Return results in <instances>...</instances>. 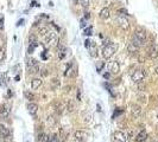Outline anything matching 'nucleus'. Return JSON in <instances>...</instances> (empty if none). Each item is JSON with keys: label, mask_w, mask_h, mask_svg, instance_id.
Here are the masks:
<instances>
[{"label": "nucleus", "mask_w": 158, "mask_h": 142, "mask_svg": "<svg viewBox=\"0 0 158 142\" xmlns=\"http://www.w3.org/2000/svg\"><path fill=\"white\" fill-rule=\"evenodd\" d=\"M38 71H39V66H38V65L32 66V68H30V69H29V72H30V74H37Z\"/></svg>", "instance_id": "7c9ffc66"}, {"label": "nucleus", "mask_w": 158, "mask_h": 142, "mask_svg": "<svg viewBox=\"0 0 158 142\" xmlns=\"http://www.w3.org/2000/svg\"><path fill=\"white\" fill-rule=\"evenodd\" d=\"M118 25H119L123 30H129L130 29V21H129L127 17L119 15V17H118Z\"/></svg>", "instance_id": "20e7f679"}, {"label": "nucleus", "mask_w": 158, "mask_h": 142, "mask_svg": "<svg viewBox=\"0 0 158 142\" xmlns=\"http://www.w3.org/2000/svg\"><path fill=\"white\" fill-rule=\"evenodd\" d=\"M58 56H60V59H64V57H66V49H64V46L60 45V51H58Z\"/></svg>", "instance_id": "393cba45"}, {"label": "nucleus", "mask_w": 158, "mask_h": 142, "mask_svg": "<svg viewBox=\"0 0 158 142\" xmlns=\"http://www.w3.org/2000/svg\"><path fill=\"white\" fill-rule=\"evenodd\" d=\"M123 113V110L120 109V108H116V111H115V114L113 115V117H116V115H119V114H121Z\"/></svg>", "instance_id": "ea45409f"}, {"label": "nucleus", "mask_w": 158, "mask_h": 142, "mask_svg": "<svg viewBox=\"0 0 158 142\" xmlns=\"http://www.w3.org/2000/svg\"><path fill=\"white\" fill-rule=\"evenodd\" d=\"M136 38H138L139 40H141L144 44H145V42H146V39H147V35H146V32L144 30H137L136 32H134V35H133Z\"/></svg>", "instance_id": "0eeeda50"}, {"label": "nucleus", "mask_w": 158, "mask_h": 142, "mask_svg": "<svg viewBox=\"0 0 158 142\" xmlns=\"http://www.w3.org/2000/svg\"><path fill=\"white\" fill-rule=\"evenodd\" d=\"M23 23H24V20H23V19H20V20L18 21V24H17V26H20V25H21V24H23Z\"/></svg>", "instance_id": "de8ad7c7"}, {"label": "nucleus", "mask_w": 158, "mask_h": 142, "mask_svg": "<svg viewBox=\"0 0 158 142\" xmlns=\"http://www.w3.org/2000/svg\"><path fill=\"white\" fill-rule=\"evenodd\" d=\"M77 100H78V101L81 100V94H80V90H77Z\"/></svg>", "instance_id": "c03bdc74"}, {"label": "nucleus", "mask_w": 158, "mask_h": 142, "mask_svg": "<svg viewBox=\"0 0 158 142\" xmlns=\"http://www.w3.org/2000/svg\"><path fill=\"white\" fill-rule=\"evenodd\" d=\"M41 85H42V80H41V78H33V80L31 81V88H32L33 90L38 89Z\"/></svg>", "instance_id": "f3484780"}, {"label": "nucleus", "mask_w": 158, "mask_h": 142, "mask_svg": "<svg viewBox=\"0 0 158 142\" xmlns=\"http://www.w3.org/2000/svg\"><path fill=\"white\" fill-rule=\"evenodd\" d=\"M145 71L144 70H136L132 74V81L133 82H136V83H140V82H143V80L145 78Z\"/></svg>", "instance_id": "7ed1b4c3"}, {"label": "nucleus", "mask_w": 158, "mask_h": 142, "mask_svg": "<svg viewBox=\"0 0 158 142\" xmlns=\"http://www.w3.org/2000/svg\"><path fill=\"white\" fill-rule=\"evenodd\" d=\"M87 137V134H86V131H83V130H76L75 131V139H76V141H82V140H84Z\"/></svg>", "instance_id": "dca6fc26"}, {"label": "nucleus", "mask_w": 158, "mask_h": 142, "mask_svg": "<svg viewBox=\"0 0 158 142\" xmlns=\"http://www.w3.org/2000/svg\"><path fill=\"white\" fill-rule=\"evenodd\" d=\"M86 26H87L86 21H84V20H81V21H80V27H81V29H86Z\"/></svg>", "instance_id": "a19ab883"}, {"label": "nucleus", "mask_w": 158, "mask_h": 142, "mask_svg": "<svg viewBox=\"0 0 158 142\" xmlns=\"http://www.w3.org/2000/svg\"><path fill=\"white\" fill-rule=\"evenodd\" d=\"M31 6H39V5L36 1H32V3H31Z\"/></svg>", "instance_id": "8fccbe9b"}, {"label": "nucleus", "mask_w": 158, "mask_h": 142, "mask_svg": "<svg viewBox=\"0 0 158 142\" xmlns=\"http://www.w3.org/2000/svg\"><path fill=\"white\" fill-rule=\"evenodd\" d=\"M46 123H48L49 127H54V125L56 124V117H55L54 115L48 116V118H46Z\"/></svg>", "instance_id": "412c9836"}, {"label": "nucleus", "mask_w": 158, "mask_h": 142, "mask_svg": "<svg viewBox=\"0 0 158 142\" xmlns=\"http://www.w3.org/2000/svg\"><path fill=\"white\" fill-rule=\"evenodd\" d=\"M66 109L68 110L69 113H73L74 110L76 109V103L73 101V100H68L67 101V106H66Z\"/></svg>", "instance_id": "2eb2a0df"}, {"label": "nucleus", "mask_w": 158, "mask_h": 142, "mask_svg": "<svg viewBox=\"0 0 158 142\" xmlns=\"http://www.w3.org/2000/svg\"><path fill=\"white\" fill-rule=\"evenodd\" d=\"M74 142H80V141H74Z\"/></svg>", "instance_id": "864d4df0"}, {"label": "nucleus", "mask_w": 158, "mask_h": 142, "mask_svg": "<svg viewBox=\"0 0 158 142\" xmlns=\"http://www.w3.org/2000/svg\"><path fill=\"white\" fill-rule=\"evenodd\" d=\"M58 85H60L58 78H54V80L51 81V86H52L54 89H57V88H58Z\"/></svg>", "instance_id": "c85d7f7f"}, {"label": "nucleus", "mask_w": 158, "mask_h": 142, "mask_svg": "<svg viewBox=\"0 0 158 142\" xmlns=\"http://www.w3.org/2000/svg\"><path fill=\"white\" fill-rule=\"evenodd\" d=\"M104 77L106 78V80H109V77H110V75H109V74L107 72V74H105V75H104Z\"/></svg>", "instance_id": "a18cd8bd"}, {"label": "nucleus", "mask_w": 158, "mask_h": 142, "mask_svg": "<svg viewBox=\"0 0 158 142\" xmlns=\"http://www.w3.org/2000/svg\"><path fill=\"white\" fill-rule=\"evenodd\" d=\"M90 44H92V42L89 40V39H87V40L84 42V46L87 47V49H89V47H90Z\"/></svg>", "instance_id": "58836bf2"}, {"label": "nucleus", "mask_w": 158, "mask_h": 142, "mask_svg": "<svg viewBox=\"0 0 158 142\" xmlns=\"http://www.w3.org/2000/svg\"><path fill=\"white\" fill-rule=\"evenodd\" d=\"M131 43H132V44H134L137 47H140V46H143V45H144V43H143V42L139 40V39H138V38H136L134 36H133V38H132V42H131Z\"/></svg>", "instance_id": "5701e85b"}, {"label": "nucleus", "mask_w": 158, "mask_h": 142, "mask_svg": "<svg viewBox=\"0 0 158 142\" xmlns=\"http://www.w3.org/2000/svg\"><path fill=\"white\" fill-rule=\"evenodd\" d=\"M116 49H118L116 43H109L108 45L104 46V49H102V56H104V58H110L115 53Z\"/></svg>", "instance_id": "f257e3e1"}, {"label": "nucleus", "mask_w": 158, "mask_h": 142, "mask_svg": "<svg viewBox=\"0 0 158 142\" xmlns=\"http://www.w3.org/2000/svg\"><path fill=\"white\" fill-rule=\"evenodd\" d=\"M109 14H110V11H109V9L108 7H105V9H102L101 11H100V18L101 19H107L108 17H109Z\"/></svg>", "instance_id": "6ab92c4d"}, {"label": "nucleus", "mask_w": 158, "mask_h": 142, "mask_svg": "<svg viewBox=\"0 0 158 142\" xmlns=\"http://www.w3.org/2000/svg\"><path fill=\"white\" fill-rule=\"evenodd\" d=\"M149 137V135H147V133L145 131V130H141V131H139L138 134H137V136H136V141L137 142H144V141H146V139Z\"/></svg>", "instance_id": "4468645a"}, {"label": "nucleus", "mask_w": 158, "mask_h": 142, "mask_svg": "<svg viewBox=\"0 0 158 142\" xmlns=\"http://www.w3.org/2000/svg\"><path fill=\"white\" fill-rule=\"evenodd\" d=\"M138 50H139V47H137L134 44H132V43H129V45H127V51H129V53L130 54H136L137 52H138Z\"/></svg>", "instance_id": "a211bd4d"}, {"label": "nucleus", "mask_w": 158, "mask_h": 142, "mask_svg": "<svg viewBox=\"0 0 158 142\" xmlns=\"http://www.w3.org/2000/svg\"><path fill=\"white\" fill-rule=\"evenodd\" d=\"M49 142H58L57 141V134H52L49 136Z\"/></svg>", "instance_id": "f704fd0d"}, {"label": "nucleus", "mask_w": 158, "mask_h": 142, "mask_svg": "<svg viewBox=\"0 0 158 142\" xmlns=\"http://www.w3.org/2000/svg\"><path fill=\"white\" fill-rule=\"evenodd\" d=\"M157 118H158V114H157Z\"/></svg>", "instance_id": "5fc2aeb1"}, {"label": "nucleus", "mask_w": 158, "mask_h": 142, "mask_svg": "<svg viewBox=\"0 0 158 142\" xmlns=\"http://www.w3.org/2000/svg\"><path fill=\"white\" fill-rule=\"evenodd\" d=\"M37 43V38L35 35H31L29 38V44H36Z\"/></svg>", "instance_id": "2f4dec72"}, {"label": "nucleus", "mask_w": 158, "mask_h": 142, "mask_svg": "<svg viewBox=\"0 0 158 142\" xmlns=\"http://www.w3.org/2000/svg\"><path fill=\"white\" fill-rule=\"evenodd\" d=\"M156 74L158 75V65H157V68H156Z\"/></svg>", "instance_id": "603ef678"}, {"label": "nucleus", "mask_w": 158, "mask_h": 142, "mask_svg": "<svg viewBox=\"0 0 158 142\" xmlns=\"http://www.w3.org/2000/svg\"><path fill=\"white\" fill-rule=\"evenodd\" d=\"M37 110H38V106H37V103H35V102H30V103L27 104V111H29L30 115L35 116Z\"/></svg>", "instance_id": "9b49d317"}, {"label": "nucleus", "mask_w": 158, "mask_h": 142, "mask_svg": "<svg viewBox=\"0 0 158 142\" xmlns=\"http://www.w3.org/2000/svg\"><path fill=\"white\" fill-rule=\"evenodd\" d=\"M114 139L118 142H127V137H126V135L123 131H115L114 133Z\"/></svg>", "instance_id": "f8f14e48"}, {"label": "nucleus", "mask_w": 158, "mask_h": 142, "mask_svg": "<svg viewBox=\"0 0 158 142\" xmlns=\"http://www.w3.org/2000/svg\"><path fill=\"white\" fill-rule=\"evenodd\" d=\"M149 57L151 58V59H155L158 57V45L157 44H152L151 46H150V49H149Z\"/></svg>", "instance_id": "423d86ee"}, {"label": "nucleus", "mask_w": 158, "mask_h": 142, "mask_svg": "<svg viewBox=\"0 0 158 142\" xmlns=\"http://www.w3.org/2000/svg\"><path fill=\"white\" fill-rule=\"evenodd\" d=\"M41 75H42L43 77L48 76V70H46V69H42V70H41Z\"/></svg>", "instance_id": "4c0bfd02"}, {"label": "nucleus", "mask_w": 158, "mask_h": 142, "mask_svg": "<svg viewBox=\"0 0 158 142\" xmlns=\"http://www.w3.org/2000/svg\"><path fill=\"white\" fill-rule=\"evenodd\" d=\"M84 18H86V19H89V13H86V15H84Z\"/></svg>", "instance_id": "3c124183"}, {"label": "nucleus", "mask_w": 158, "mask_h": 142, "mask_svg": "<svg viewBox=\"0 0 158 142\" xmlns=\"http://www.w3.org/2000/svg\"><path fill=\"white\" fill-rule=\"evenodd\" d=\"M24 96H25L26 100H29V101H31V102L35 101V95L31 92V91H25V92H24Z\"/></svg>", "instance_id": "a878e982"}, {"label": "nucleus", "mask_w": 158, "mask_h": 142, "mask_svg": "<svg viewBox=\"0 0 158 142\" xmlns=\"http://www.w3.org/2000/svg\"><path fill=\"white\" fill-rule=\"evenodd\" d=\"M69 89H70V86H66V88H64V92H69Z\"/></svg>", "instance_id": "09e8293b"}, {"label": "nucleus", "mask_w": 158, "mask_h": 142, "mask_svg": "<svg viewBox=\"0 0 158 142\" xmlns=\"http://www.w3.org/2000/svg\"><path fill=\"white\" fill-rule=\"evenodd\" d=\"M92 33H93V27H92V26L84 29V35H86V36H92Z\"/></svg>", "instance_id": "473e14b6"}, {"label": "nucleus", "mask_w": 158, "mask_h": 142, "mask_svg": "<svg viewBox=\"0 0 158 142\" xmlns=\"http://www.w3.org/2000/svg\"><path fill=\"white\" fill-rule=\"evenodd\" d=\"M26 65H27V69H30V68H32V66L38 65V62H37L35 58H29V59H27V63H26Z\"/></svg>", "instance_id": "4be33fe9"}, {"label": "nucleus", "mask_w": 158, "mask_h": 142, "mask_svg": "<svg viewBox=\"0 0 158 142\" xmlns=\"http://www.w3.org/2000/svg\"><path fill=\"white\" fill-rule=\"evenodd\" d=\"M104 66H105V63H104V62H99L98 64H96V70H98L99 72H100V71H101V69L104 68Z\"/></svg>", "instance_id": "e433bc0d"}, {"label": "nucleus", "mask_w": 158, "mask_h": 142, "mask_svg": "<svg viewBox=\"0 0 158 142\" xmlns=\"http://www.w3.org/2000/svg\"><path fill=\"white\" fill-rule=\"evenodd\" d=\"M39 33H41V36H46L49 33V29L48 27H42L41 30H39Z\"/></svg>", "instance_id": "c756f323"}, {"label": "nucleus", "mask_w": 158, "mask_h": 142, "mask_svg": "<svg viewBox=\"0 0 158 142\" xmlns=\"http://www.w3.org/2000/svg\"><path fill=\"white\" fill-rule=\"evenodd\" d=\"M0 136L3 137V140L4 139H12L11 137L12 134H11L10 129L7 128L6 125H4V124H0Z\"/></svg>", "instance_id": "39448f33"}, {"label": "nucleus", "mask_w": 158, "mask_h": 142, "mask_svg": "<svg viewBox=\"0 0 158 142\" xmlns=\"http://www.w3.org/2000/svg\"><path fill=\"white\" fill-rule=\"evenodd\" d=\"M5 59V49L0 47V62H3Z\"/></svg>", "instance_id": "c9c22d12"}, {"label": "nucleus", "mask_w": 158, "mask_h": 142, "mask_svg": "<svg viewBox=\"0 0 158 142\" xmlns=\"http://www.w3.org/2000/svg\"><path fill=\"white\" fill-rule=\"evenodd\" d=\"M10 115V107L7 104H1L0 106V116L3 118H6Z\"/></svg>", "instance_id": "9d476101"}, {"label": "nucleus", "mask_w": 158, "mask_h": 142, "mask_svg": "<svg viewBox=\"0 0 158 142\" xmlns=\"http://www.w3.org/2000/svg\"><path fill=\"white\" fill-rule=\"evenodd\" d=\"M36 47H37V43H36V44H30V45H29V49H27V52H29V53H32V52L35 51Z\"/></svg>", "instance_id": "72a5a7b5"}, {"label": "nucleus", "mask_w": 158, "mask_h": 142, "mask_svg": "<svg viewBox=\"0 0 158 142\" xmlns=\"http://www.w3.org/2000/svg\"><path fill=\"white\" fill-rule=\"evenodd\" d=\"M76 3L82 7H88L89 6V0H76Z\"/></svg>", "instance_id": "cd10ccee"}, {"label": "nucleus", "mask_w": 158, "mask_h": 142, "mask_svg": "<svg viewBox=\"0 0 158 142\" xmlns=\"http://www.w3.org/2000/svg\"><path fill=\"white\" fill-rule=\"evenodd\" d=\"M118 13H124V15H125V17H126V15H127V11H126V10H124V9H121V10H119V11H118Z\"/></svg>", "instance_id": "79ce46f5"}, {"label": "nucleus", "mask_w": 158, "mask_h": 142, "mask_svg": "<svg viewBox=\"0 0 158 142\" xmlns=\"http://www.w3.org/2000/svg\"><path fill=\"white\" fill-rule=\"evenodd\" d=\"M54 108H55V111L57 113V115H62L63 111H64V109H66L64 104H63L62 102H56V103L54 104Z\"/></svg>", "instance_id": "ddd939ff"}, {"label": "nucleus", "mask_w": 158, "mask_h": 142, "mask_svg": "<svg viewBox=\"0 0 158 142\" xmlns=\"http://www.w3.org/2000/svg\"><path fill=\"white\" fill-rule=\"evenodd\" d=\"M73 71H74V69H73V65H68V69H67V71L64 72V76L66 77H72L73 76Z\"/></svg>", "instance_id": "bb28decb"}, {"label": "nucleus", "mask_w": 158, "mask_h": 142, "mask_svg": "<svg viewBox=\"0 0 158 142\" xmlns=\"http://www.w3.org/2000/svg\"><path fill=\"white\" fill-rule=\"evenodd\" d=\"M89 51H90V56L92 57H96L98 56V49H96V45L92 42L90 47H89Z\"/></svg>", "instance_id": "aec40b11"}, {"label": "nucleus", "mask_w": 158, "mask_h": 142, "mask_svg": "<svg viewBox=\"0 0 158 142\" xmlns=\"http://www.w3.org/2000/svg\"><path fill=\"white\" fill-rule=\"evenodd\" d=\"M0 30H4V18H0Z\"/></svg>", "instance_id": "37998d69"}, {"label": "nucleus", "mask_w": 158, "mask_h": 142, "mask_svg": "<svg viewBox=\"0 0 158 142\" xmlns=\"http://www.w3.org/2000/svg\"><path fill=\"white\" fill-rule=\"evenodd\" d=\"M108 69H109V71H112L113 74H118L120 71V65L116 60H114V62H110L108 64Z\"/></svg>", "instance_id": "6e6552de"}, {"label": "nucleus", "mask_w": 158, "mask_h": 142, "mask_svg": "<svg viewBox=\"0 0 158 142\" xmlns=\"http://www.w3.org/2000/svg\"><path fill=\"white\" fill-rule=\"evenodd\" d=\"M58 36L56 32H49L45 36V45L50 47V46H56L58 45Z\"/></svg>", "instance_id": "f03ea898"}, {"label": "nucleus", "mask_w": 158, "mask_h": 142, "mask_svg": "<svg viewBox=\"0 0 158 142\" xmlns=\"http://www.w3.org/2000/svg\"><path fill=\"white\" fill-rule=\"evenodd\" d=\"M38 141L39 142H49V136L46 135V134H39V136H38Z\"/></svg>", "instance_id": "b1692460"}, {"label": "nucleus", "mask_w": 158, "mask_h": 142, "mask_svg": "<svg viewBox=\"0 0 158 142\" xmlns=\"http://www.w3.org/2000/svg\"><path fill=\"white\" fill-rule=\"evenodd\" d=\"M3 142H12V139H4Z\"/></svg>", "instance_id": "49530a36"}, {"label": "nucleus", "mask_w": 158, "mask_h": 142, "mask_svg": "<svg viewBox=\"0 0 158 142\" xmlns=\"http://www.w3.org/2000/svg\"><path fill=\"white\" fill-rule=\"evenodd\" d=\"M131 111H132L133 117L137 118V117H139L141 115V108L138 104H131Z\"/></svg>", "instance_id": "1a4fd4ad"}]
</instances>
